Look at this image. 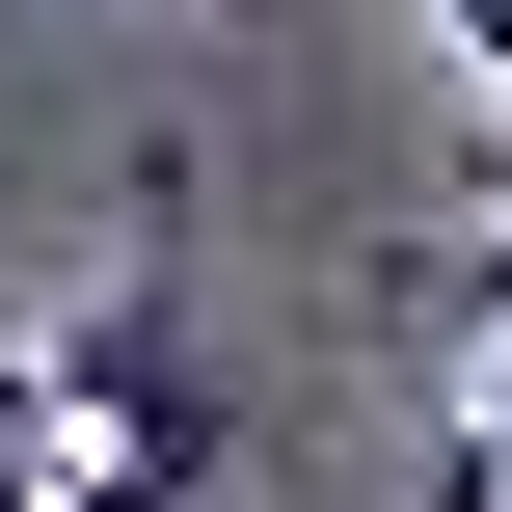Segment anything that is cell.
I'll list each match as a JSON object with an SVG mask.
<instances>
[{
	"mask_svg": "<svg viewBox=\"0 0 512 512\" xmlns=\"http://www.w3.org/2000/svg\"><path fill=\"white\" fill-rule=\"evenodd\" d=\"M27 512H216V351H189V243H135L81 324H27Z\"/></svg>",
	"mask_w": 512,
	"mask_h": 512,
	"instance_id": "obj_1",
	"label": "cell"
},
{
	"mask_svg": "<svg viewBox=\"0 0 512 512\" xmlns=\"http://www.w3.org/2000/svg\"><path fill=\"white\" fill-rule=\"evenodd\" d=\"M432 27H459V81H486V108H512V0H432Z\"/></svg>",
	"mask_w": 512,
	"mask_h": 512,
	"instance_id": "obj_2",
	"label": "cell"
},
{
	"mask_svg": "<svg viewBox=\"0 0 512 512\" xmlns=\"http://www.w3.org/2000/svg\"><path fill=\"white\" fill-rule=\"evenodd\" d=\"M486 486H512V270H486Z\"/></svg>",
	"mask_w": 512,
	"mask_h": 512,
	"instance_id": "obj_3",
	"label": "cell"
},
{
	"mask_svg": "<svg viewBox=\"0 0 512 512\" xmlns=\"http://www.w3.org/2000/svg\"><path fill=\"white\" fill-rule=\"evenodd\" d=\"M486 216H512V108H486ZM486 270H512V243H486Z\"/></svg>",
	"mask_w": 512,
	"mask_h": 512,
	"instance_id": "obj_4",
	"label": "cell"
}]
</instances>
